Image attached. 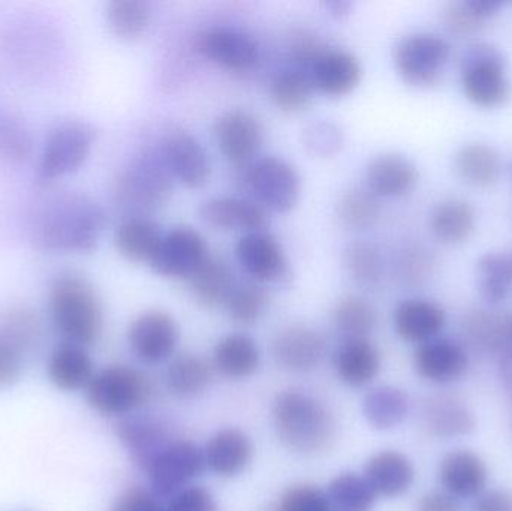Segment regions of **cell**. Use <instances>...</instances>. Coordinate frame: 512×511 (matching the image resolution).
Returning <instances> with one entry per match:
<instances>
[{
    "mask_svg": "<svg viewBox=\"0 0 512 511\" xmlns=\"http://www.w3.org/2000/svg\"><path fill=\"white\" fill-rule=\"evenodd\" d=\"M107 224L104 209L92 198L57 192L36 207L30 218V236L44 251L92 252Z\"/></svg>",
    "mask_w": 512,
    "mask_h": 511,
    "instance_id": "obj_1",
    "label": "cell"
},
{
    "mask_svg": "<svg viewBox=\"0 0 512 511\" xmlns=\"http://www.w3.org/2000/svg\"><path fill=\"white\" fill-rule=\"evenodd\" d=\"M273 423L283 446L301 455L325 452L336 440L333 413L324 402L301 390H285L277 395Z\"/></svg>",
    "mask_w": 512,
    "mask_h": 511,
    "instance_id": "obj_2",
    "label": "cell"
},
{
    "mask_svg": "<svg viewBox=\"0 0 512 511\" xmlns=\"http://www.w3.org/2000/svg\"><path fill=\"white\" fill-rule=\"evenodd\" d=\"M51 315L71 344L93 345L104 326L101 300L89 281L78 275L59 276L51 287Z\"/></svg>",
    "mask_w": 512,
    "mask_h": 511,
    "instance_id": "obj_3",
    "label": "cell"
},
{
    "mask_svg": "<svg viewBox=\"0 0 512 511\" xmlns=\"http://www.w3.org/2000/svg\"><path fill=\"white\" fill-rule=\"evenodd\" d=\"M174 179L159 150L138 153L117 176L114 200L129 216H149L173 195Z\"/></svg>",
    "mask_w": 512,
    "mask_h": 511,
    "instance_id": "obj_4",
    "label": "cell"
},
{
    "mask_svg": "<svg viewBox=\"0 0 512 511\" xmlns=\"http://www.w3.org/2000/svg\"><path fill=\"white\" fill-rule=\"evenodd\" d=\"M236 170L237 183L254 195L262 209L288 213L297 206L301 194L300 174L285 159L265 156Z\"/></svg>",
    "mask_w": 512,
    "mask_h": 511,
    "instance_id": "obj_5",
    "label": "cell"
},
{
    "mask_svg": "<svg viewBox=\"0 0 512 511\" xmlns=\"http://www.w3.org/2000/svg\"><path fill=\"white\" fill-rule=\"evenodd\" d=\"M146 375L126 365H113L93 375L86 387L90 407L104 416H125L150 398Z\"/></svg>",
    "mask_w": 512,
    "mask_h": 511,
    "instance_id": "obj_6",
    "label": "cell"
},
{
    "mask_svg": "<svg viewBox=\"0 0 512 511\" xmlns=\"http://www.w3.org/2000/svg\"><path fill=\"white\" fill-rule=\"evenodd\" d=\"M465 95L480 107H496L510 98L511 87L505 74L501 51L490 44L469 45L460 59Z\"/></svg>",
    "mask_w": 512,
    "mask_h": 511,
    "instance_id": "obj_7",
    "label": "cell"
},
{
    "mask_svg": "<svg viewBox=\"0 0 512 511\" xmlns=\"http://www.w3.org/2000/svg\"><path fill=\"white\" fill-rule=\"evenodd\" d=\"M96 132L89 123L68 120L51 131L39 159L38 177L42 183L53 182L77 171L89 158Z\"/></svg>",
    "mask_w": 512,
    "mask_h": 511,
    "instance_id": "obj_8",
    "label": "cell"
},
{
    "mask_svg": "<svg viewBox=\"0 0 512 511\" xmlns=\"http://www.w3.org/2000/svg\"><path fill=\"white\" fill-rule=\"evenodd\" d=\"M451 45L436 33L405 36L394 48V66L412 87H432L441 80L442 68L450 59Z\"/></svg>",
    "mask_w": 512,
    "mask_h": 511,
    "instance_id": "obj_9",
    "label": "cell"
},
{
    "mask_svg": "<svg viewBox=\"0 0 512 511\" xmlns=\"http://www.w3.org/2000/svg\"><path fill=\"white\" fill-rule=\"evenodd\" d=\"M206 470L203 450L197 444L188 440L171 441L146 471L152 486L150 492L156 498L170 500Z\"/></svg>",
    "mask_w": 512,
    "mask_h": 511,
    "instance_id": "obj_10",
    "label": "cell"
},
{
    "mask_svg": "<svg viewBox=\"0 0 512 511\" xmlns=\"http://www.w3.org/2000/svg\"><path fill=\"white\" fill-rule=\"evenodd\" d=\"M209 257V246L200 231L182 225L171 228L162 236L149 266L165 278L189 281Z\"/></svg>",
    "mask_w": 512,
    "mask_h": 511,
    "instance_id": "obj_11",
    "label": "cell"
},
{
    "mask_svg": "<svg viewBox=\"0 0 512 511\" xmlns=\"http://www.w3.org/2000/svg\"><path fill=\"white\" fill-rule=\"evenodd\" d=\"M128 341L140 362L159 365L176 353L180 342L179 323L168 312L150 309L132 321Z\"/></svg>",
    "mask_w": 512,
    "mask_h": 511,
    "instance_id": "obj_12",
    "label": "cell"
},
{
    "mask_svg": "<svg viewBox=\"0 0 512 511\" xmlns=\"http://www.w3.org/2000/svg\"><path fill=\"white\" fill-rule=\"evenodd\" d=\"M240 266L256 284L289 285L291 266L282 245L268 231L243 234L236 245Z\"/></svg>",
    "mask_w": 512,
    "mask_h": 511,
    "instance_id": "obj_13",
    "label": "cell"
},
{
    "mask_svg": "<svg viewBox=\"0 0 512 511\" xmlns=\"http://www.w3.org/2000/svg\"><path fill=\"white\" fill-rule=\"evenodd\" d=\"M219 152L234 168L254 162L264 144L261 120L246 110H230L218 117L213 126Z\"/></svg>",
    "mask_w": 512,
    "mask_h": 511,
    "instance_id": "obj_14",
    "label": "cell"
},
{
    "mask_svg": "<svg viewBox=\"0 0 512 511\" xmlns=\"http://www.w3.org/2000/svg\"><path fill=\"white\" fill-rule=\"evenodd\" d=\"M159 153L173 179L189 189H200L212 176V162L203 144L191 132L174 129L162 138Z\"/></svg>",
    "mask_w": 512,
    "mask_h": 511,
    "instance_id": "obj_15",
    "label": "cell"
},
{
    "mask_svg": "<svg viewBox=\"0 0 512 511\" xmlns=\"http://www.w3.org/2000/svg\"><path fill=\"white\" fill-rule=\"evenodd\" d=\"M198 51L228 71H248L258 62V42L236 27H212L198 36Z\"/></svg>",
    "mask_w": 512,
    "mask_h": 511,
    "instance_id": "obj_16",
    "label": "cell"
},
{
    "mask_svg": "<svg viewBox=\"0 0 512 511\" xmlns=\"http://www.w3.org/2000/svg\"><path fill=\"white\" fill-rule=\"evenodd\" d=\"M327 350L324 336L304 326L286 327L271 342V353L277 365L295 374L315 371L327 356Z\"/></svg>",
    "mask_w": 512,
    "mask_h": 511,
    "instance_id": "obj_17",
    "label": "cell"
},
{
    "mask_svg": "<svg viewBox=\"0 0 512 511\" xmlns=\"http://www.w3.org/2000/svg\"><path fill=\"white\" fill-rule=\"evenodd\" d=\"M315 89L331 98H342L357 89L363 69L354 54L340 48H324L309 69Z\"/></svg>",
    "mask_w": 512,
    "mask_h": 511,
    "instance_id": "obj_18",
    "label": "cell"
},
{
    "mask_svg": "<svg viewBox=\"0 0 512 511\" xmlns=\"http://www.w3.org/2000/svg\"><path fill=\"white\" fill-rule=\"evenodd\" d=\"M468 363L465 348L451 339H430L418 345L414 354L417 374L435 384L460 380L466 374Z\"/></svg>",
    "mask_w": 512,
    "mask_h": 511,
    "instance_id": "obj_19",
    "label": "cell"
},
{
    "mask_svg": "<svg viewBox=\"0 0 512 511\" xmlns=\"http://www.w3.org/2000/svg\"><path fill=\"white\" fill-rule=\"evenodd\" d=\"M201 221L222 231H264L268 225L267 210L256 201L240 197H215L201 203Z\"/></svg>",
    "mask_w": 512,
    "mask_h": 511,
    "instance_id": "obj_20",
    "label": "cell"
},
{
    "mask_svg": "<svg viewBox=\"0 0 512 511\" xmlns=\"http://www.w3.org/2000/svg\"><path fill=\"white\" fill-rule=\"evenodd\" d=\"M203 453L207 470L224 479H233L251 464L254 446L242 429L225 428L210 437Z\"/></svg>",
    "mask_w": 512,
    "mask_h": 511,
    "instance_id": "obj_21",
    "label": "cell"
},
{
    "mask_svg": "<svg viewBox=\"0 0 512 511\" xmlns=\"http://www.w3.org/2000/svg\"><path fill=\"white\" fill-rule=\"evenodd\" d=\"M489 479L483 459L471 450H454L442 459L439 482L454 498H474L481 495Z\"/></svg>",
    "mask_w": 512,
    "mask_h": 511,
    "instance_id": "obj_22",
    "label": "cell"
},
{
    "mask_svg": "<svg viewBox=\"0 0 512 511\" xmlns=\"http://www.w3.org/2000/svg\"><path fill=\"white\" fill-rule=\"evenodd\" d=\"M414 162L400 153H382L367 165V189L378 198H396L409 194L417 185Z\"/></svg>",
    "mask_w": 512,
    "mask_h": 511,
    "instance_id": "obj_23",
    "label": "cell"
},
{
    "mask_svg": "<svg viewBox=\"0 0 512 511\" xmlns=\"http://www.w3.org/2000/svg\"><path fill=\"white\" fill-rule=\"evenodd\" d=\"M363 476L378 497L396 498L414 485L415 468L403 453L384 450L367 461Z\"/></svg>",
    "mask_w": 512,
    "mask_h": 511,
    "instance_id": "obj_24",
    "label": "cell"
},
{
    "mask_svg": "<svg viewBox=\"0 0 512 511\" xmlns=\"http://www.w3.org/2000/svg\"><path fill=\"white\" fill-rule=\"evenodd\" d=\"M337 378L346 386L360 389L378 377L381 354L369 339L345 341L333 357Z\"/></svg>",
    "mask_w": 512,
    "mask_h": 511,
    "instance_id": "obj_25",
    "label": "cell"
},
{
    "mask_svg": "<svg viewBox=\"0 0 512 511\" xmlns=\"http://www.w3.org/2000/svg\"><path fill=\"white\" fill-rule=\"evenodd\" d=\"M117 435L144 473L149 470L159 452L171 443L165 426L158 420L147 417H128L122 420L117 428Z\"/></svg>",
    "mask_w": 512,
    "mask_h": 511,
    "instance_id": "obj_26",
    "label": "cell"
},
{
    "mask_svg": "<svg viewBox=\"0 0 512 511\" xmlns=\"http://www.w3.org/2000/svg\"><path fill=\"white\" fill-rule=\"evenodd\" d=\"M447 315L438 303L424 299H408L394 311V329L406 342H423L435 338L444 329Z\"/></svg>",
    "mask_w": 512,
    "mask_h": 511,
    "instance_id": "obj_27",
    "label": "cell"
},
{
    "mask_svg": "<svg viewBox=\"0 0 512 511\" xmlns=\"http://www.w3.org/2000/svg\"><path fill=\"white\" fill-rule=\"evenodd\" d=\"M213 365L222 377L240 381L251 378L261 365L258 344L245 333H231L216 344Z\"/></svg>",
    "mask_w": 512,
    "mask_h": 511,
    "instance_id": "obj_28",
    "label": "cell"
},
{
    "mask_svg": "<svg viewBox=\"0 0 512 511\" xmlns=\"http://www.w3.org/2000/svg\"><path fill=\"white\" fill-rule=\"evenodd\" d=\"M161 227L149 216H129L117 227L114 245L129 263L150 264L161 243Z\"/></svg>",
    "mask_w": 512,
    "mask_h": 511,
    "instance_id": "obj_29",
    "label": "cell"
},
{
    "mask_svg": "<svg viewBox=\"0 0 512 511\" xmlns=\"http://www.w3.org/2000/svg\"><path fill=\"white\" fill-rule=\"evenodd\" d=\"M188 282L194 299L209 309L225 308L237 287L230 264L212 255Z\"/></svg>",
    "mask_w": 512,
    "mask_h": 511,
    "instance_id": "obj_30",
    "label": "cell"
},
{
    "mask_svg": "<svg viewBox=\"0 0 512 511\" xmlns=\"http://www.w3.org/2000/svg\"><path fill=\"white\" fill-rule=\"evenodd\" d=\"M93 362L86 348L81 345H59L53 351L48 363V377L51 383L62 392H75L86 389L93 378Z\"/></svg>",
    "mask_w": 512,
    "mask_h": 511,
    "instance_id": "obj_31",
    "label": "cell"
},
{
    "mask_svg": "<svg viewBox=\"0 0 512 511\" xmlns=\"http://www.w3.org/2000/svg\"><path fill=\"white\" fill-rule=\"evenodd\" d=\"M423 420L427 432L438 438L463 437L475 429L474 414L448 396L429 399L424 405Z\"/></svg>",
    "mask_w": 512,
    "mask_h": 511,
    "instance_id": "obj_32",
    "label": "cell"
},
{
    "mask_svg": "<svg viewBox=\"0 0 512 511\" xmlns=\"http://www.w3.org/2000/svg\"><path fill=\"white\" fill-rule=\"evenodd\" d=\"M168 390L176 398L194 399L209 389L212 368L203 357L183 353L171 360L165 375Z\"/></svg>",
    "mask_w": 512,
    "mask_h": 511,
    "instance_id": "obj_33",
    "label": "cell"
},
{
    "mask_svg": "<svg viewBox=\"0 0 512 511\" xmlns=\"http://www.w3.org/2000/svg\"><path fill=\"white\" fill-rule=\"evenodd\" d=\"M315 90L309 72L289 66L271 80L270 98L283 113L298 114L309 110Z\"/></svg>",
    "mask_w": 512,
    "mask_h": 511,
    "instance_id": "obj_34",
    "label": "cell"
},
{
    "mask_svg": "<svg viewBox=\"0 0 512 511\" xmlns=\"http://www.w3.org/2000/svg\"><path fill=\"white\" fill-rule=\"evenodd\" d=\"M430 230L436 239L444 243H462L475 230V212L468 201L448 198L433 209Z\"/></svg>",
    "mask_w": 512,
    "mask_h": 511,
    "instance_id": "obj_35",
    "label": "cell"
},
{
    "mask_svg": "<svg viewBox=\"0 0 512 511\" xmlns=\"http://www.w3.org/2000/svg\"><path fill=\"white\" fill-rule=\"evenodd\" d=\"M457 174L466 183L478 188H487L498 180L502 170L501 156L484 143L463 146L454 159Z\"/></svg>",
    "mask_w": 512,
    "mask_h": 511,
    "instance_id": "obj_36",
    "label": "cell"
},
{
    "mask_svg": "<svg viewBox=\"0 0 512 511\" xmlns=\"http://www.w3.org/2000/svg\"><path fill=\"white\" fill-rule=\"evenodd\" d=\"M409 399L403 390L393 386L376 387L363 401L367 423L379 431L396 428L408 416Z\"/></svg>",
    "mask_w": 512,
    "mask_h": 511,
    "instance_id": "obj_37",
    "label": "cell"
},
{
    "mask_svg": "<svg viewBox=\"0 0 512 511\" xmlns=\"http://www.w3.org/2000/svg\"><path fill=\"white\" fill-rule=\"evenodd\" d=\"M498 0H462L448 3L442 12L445 29L456 36H469L480 32L490 18L501 9Z\"/></svg>",
    "mask_w": 512,
    "mask_h": 511,
    "instance_id": "obj_38",
    "label": "cell"
},
{
    "mask_svg": "<svg viewBox=\"0 0 512 511\" xmlns=\"http://www.w3.org/2000/svg\"><path fill=\"white\" fill-rule=\"evenodd\" d=\"M477 281L481 297L489 305H499L507 299L512 287V255L490 252L478 261Z\"/></svg>",
    "mask_w": 512,
    "mask_h": 511,
    "instance_id": "obj_39",
    "label": "cell"
},
{
    "mask_svg": "<svg viewBox=\"0 0 512 511\" xmlns=\"http://www.w3.org/2000/svg\"><path fill=\"white\" fill-rule=\"evenodd\" d=\"M333 511H373L378 495L364 476L343 473L331 480L327 489Z\"/></svg>",
    "mask_w": 512,
    "mask_h": 511,
    "instance_id": "obj_40",
    "label": "cell"
},
{
    "mask_svg": "<svg viewBox=\"0 0 512 511\" xmlns=\"http://www.w3.org/2000/svg\"><path fill=\"white\" fill-rule=\"evenodd\" d=\"M152 6L143 0H114L107 6V23L111 32L123 41H134L149 29Z\"/></svg>",
    "mask_w": 512,
    "mask_h": 511,
    "instance_id": "obj_41",
    "label": "cell"
},
{
    "mask_svg": "<svg viewBox=\"0 0 512 511\" xmlns=\"http://www.w3.org/2000/svg\"><path fill=\"white\" fill-rule=\"evenodd\" d=\"M333 323L345 341L367 339L376 326V311L363 297H343L334 308Z\"/></svg>",
    "mask_w": 512,
    "mask_h": 511,
    "instance_id": "obj_42",
    "label": "cell"
},
{
    "mask_svg": "<svg viewBox=\"0 0 512 511\" xmlns=\"http://www.w3.org/2000/svg\"><path fill=\"white\" fill-rule=\"evenodd\" d=\"M337 215L349 230H369L381 218L382 206L369 189L354 188L340 197Z\"/></svg>",
    "mask_w": 512,
    "mask_h": 511,
    "instance_id": "obj_43",
    "label": "cell"
},
{
    "mask_svg": "<svg viewBox=\"0 0 512 511\" xmlns=\"http://www.w3.org/2000/svg\"><path fill=\"white\" fill-rule=\"evenodd\" d=\"M268 305H270V297L265 288L256 282H248L234 288L225 309L234 323L251 327L264 317Z\"/></svg>",
    "mask_w": 512,
    "mask_h": 511,
    "instance_id": "obj_44",
    "label": "cell"
},
{
    "mask_svg": "<svg viewBox=\"0 0 512 511\" xmlns=\"http://www.w3.org/2000/svg\"><path fill=\"white\" fill-rule=\"evenodd\" d=\"M345 264L352 281L360 287L372 290L382 279V258L372 243L358 240L345 251Z\"/></svg>",
    "mask_w": 512,
    "mask_h": 511,
    "instance_id": "obj_45",
    "label": "cell"
},
{
    "mask_svg": "<svg viewBox=\"0 0 512 511\" xmlns=\"http://www.w3.org/2000/svg\"><path fill=\"white\" fill-rule=\"evenodd\" d=\"M41 335V321L38 315L29 309H12L0 318V338L11 342L24 354L39 344Z\"/></svg>",
    "mask_w": 512,
    "mask_h": 511,
    "instance_id": "obj_46",
    "label": "cell"
},
{
    "mask_svg": "<svg viewBox=\"0 0 512 511\" xmlns=\"http://www.w3.org/2000/svg\"><path fill=\"white\" fill-rule=\"evenodd\" d=\"M345 134L342 128L330 120L310 123L303 131V146L316 158H334L342 152Z\"/></svg>",
    "mask_w": 512,
    "mask_h": 511,
    "instance_id": "obj_47",
    "label": "cell"
},
{
    "mask_svg": "<svg viewBox=\"0 0 512 511\" xmlns=\"http://www.w3.org/2000/svg\"><path fill=\"white\" fill-rule=\"evenodd\" d=\"M435 255L424 246H408L397 258V278L406 287H420L432 276Z\"/></svg>",
    "mask_w": 512,
    "mask_h": 511,
    "instance_id": "obj_48",
    "label": "cell"
},
{
    "mask_svg": "<svg viewBox=\"0 0 512 511\" xmlns=\"http://www.w3.org/2000/svg\"><path fill=\"white\" fill-rule=\"evenodd\" d=\"M32 152V137L23 123L14 117L0 119V156L11 162H21Z\"/></svg>",
    "mask_w": 512,
    "mask_h": 511,
    "instance_id": "obj_49",
    "label": "cell"
},
{
    "mask_svg": "<svg viewBox=\"0 0 512 511\" xmlns=\"http://www.w3.org/2000/svg\"><path fill=\"white\" fill-rule=\"evenodd\" d=\"M276 511H333L327 491L315 485H294L280 497Z\"/></svg>",
    "mask_w": 512,
    "mask_h": 511,
    "instance_id": "obj_50",
    "label": "cell"
},
{
    "mask_svg": "<svg viewBox=\"0 0 512 511\" xmlns=\"http://www.w3.org/2000/svg\"><path fill=\"white\" fill-rule=\"evenodd\" d=\"M164 511H218V504L206 488L188 486L168 500Z\"/></svg>",
    "mask_w": 512,
    "mask_h": 511,
    "instance_id": "obj_51",
    "label": "cell"
},
{
    "mask_svg": "<svg viewBox=\"0 0 512 511\" xmlns=\"http://www.w3.org/2000/svg\"><path fill=\"white\" fill-rule=\"evenodd\" d=\"M24 356L15 345L0 338V389L12 386L20 378Z\"/></svg>",
    "mask_w": 512,
    "mask_h": 511,
    "instance_id": "obj_52",
    "label": "cell"
},
{
    "mask_svg": "<svg viewBox=\"0 0 512 511\" xmlns=\"http://www.w3.org/2000/svg\"><path fill=\"white\" fill-rule=\"evenodd\" d=\"M111 511H164V506L152 492L132 488L120 495Z\"/></svg>",
    "mask_w": 512,
    "mask_h": 511,
    "instance_id": "obj_53",
    "label": "cell"
},
{
    "mask_svg": "<svg viewBox=\"0 0 512 511\" xmlns=\"http://www.w3.org/2000/svg\"><path fill=\"white\" fill-rule=\"evenodd\" d=\"M415 511H462L456 498L447 492H429L418 501Z\"/></svg>",
    "mask_w": 512,
    "mask_h": 511,
    "instance_id": "obj_54",
    "label": "cell"
},
{
    "mask_svg": "<svg viewBox=\"0 0 512 511\" xmlns=\"http://www.w3.org/2000/svg\"><path fill=\"white\" fill-rule=\"evenodd\" d=\"M474 511H512V492L504 489L487 492L477 501Z\"/></svg>",
    "mask_w": 512,
    "mask_h": 511,
    "instance_id": "obj_55",
    "label": "cell"
},
{
    "mask_svg": "<svg viewBox=\"0 0 512 511\" xmlns=\"http://www.w3.org/2000/svg\"><path fill=\"white\" fill-rule=\"evenodd\" d=\"M354 3L348 2V0H333V2H325V9H327L330 17L334 20H343L351 14Z\"/></svg>",
    "mask_w": 512,
    "mask_h": 511,
    "instance_id": "obj_56",
    "label": "cell"
},
{
    "mask_svg": "<svg viewBox=\"0 0 512 511\" xmlns=\"http://www.w3.org/2000/svg\"><path fill=\"white\" fill-rule=\"evenodd\" d=\"M511 336H512V321H511Z\"/></svg>",
    "mask_w": 512,
    "mask_h": 511,
    "instance_id": "obj_57",
    "label": "cell"
}]
</instances>
